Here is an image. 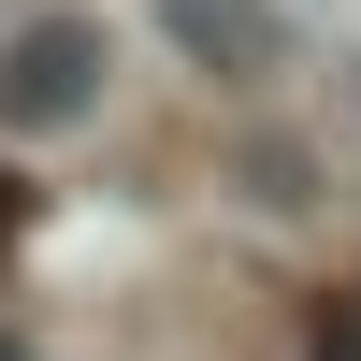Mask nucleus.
<instances>
[{
    "label": "nucleus",
    "instance_id": "nucleus-1",
    "mask_svg": "<svg viewBox=\"0 0 361 361\" xmlns=\"http://www.w3.org/2000/svg\"><path fill=\"white\" fill-rule=\"evenodd\" d=\"M102 73H116V29L102 15H15L0 29V130H87L102 116Z\"/></svg>",
    "mask_w": 361,
    "mask_h": 361
},
{
    "label": "nucleus",
    "instance_id": "nucleus-2",
    "mask_svg": "<svg viewBox=\"0 0 361 361\" xmlns=\"http://www.w3.org/2000/svg\"><path fill=\"white\" fill-rule=\"evenodd\" d=\"M159 29L202 58V73H275V58H289L275 0H159Z\"/></svg>",
    "mask_w": 361,
    "mask_h": 361
},
{
    "label": "nucleus",
    "instance_id": "nucleus-3",
    "mask_svg": "<svg viewBox=\"0 0 361 361\" xmlns=\"http://www.w3.org/2000/svg\"><path fill=\"white\" fill-rule=\"evenodd\" d=\"M15 217H29V188H15V173H0V246H15Z\"/></svg>",
    "mask_w": 361,
    "mask_h": 361
},
{
    "label": "nucleus",
    "instance_id": "nucleus-4",
    "mask_svg": "<svg viewBox=\"0 0 361 361\" xmlns=\"http://www.w3.org/2000/svg\"><path fill=\"white\" fill-rule=\"evenodd\" d=\"M0 361H15V347H0Z\"/></svg>",
    "mask_w": 361,
    "mask_h": 361
}]
</instances>
